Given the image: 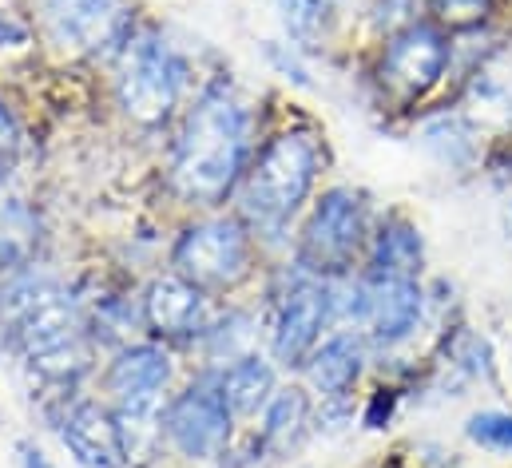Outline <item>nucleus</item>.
Segmentation results:
<instances>
[{
    "label": "nucleus",
    "instance_id": "nucleus-24",
    "mask_svg": "<svg viewBox=\"0 0 512 468\" xmlns=\"http://www.w3.org/2000/svg\"><path fill=\"white\" fill-rule=\"evenodd\" d=\"M16 155H20V127H16V116L0 104V175L16 163Z\"/></svg>",
    "mask_w": 512,
    "mask_h": 468
},
{
    "label": "nucleus",
    "instance_id": "nucleus-23",
    "mask_svg": "<svg viewBox=\"0 0 512 468\" xmlns=\"http://www.w3.org/2000/svg\"><path fill=\"white\" fill-rule=\"evenodd\" d=\"M489 8H493V0H433L437 20L449 28H473L489 16Z\"/></svg>",
    "mask_w": 512,
    "mask_h": 468
},
{
    "label": "nucleus",
    "instance_id": "nucleus-21",
    "mask_svg": "<svg viewBox=\"0 0 512 468\" xmlns=\"http://www.w3.org/2000/svg\"><path fill=\"white\" fill-rule=\"evenodd\" d=\"M338 8H342V0H282V12H286L290 32L302 36V40L322 36L334 24Z\"/></svg>",
    "mask_w": 512,
    "mask_h": 468
},
{
    "label": "nucleus",
    "instance_id": "nucleus-19",
    "mask_svg": "<svg viewBox=\"0 0 512 468\" xmlns=\"http://www.w3.org/2000/svg\"><path fill=\"white\" fill-rule=\"evenodd\" d=\"M306 417H310V401L302 389H282L278 397H270V409H266V429H262V445L270 453H286L302 429H306Z\"/></svg>",
    "mask_w": 512,
    "mask_h": 468
},
{
    "label": "nucleus",
    "instance_id": "nucleus-4",
    "mask_svg": "<svg viewBox=\"0 0 512 468\" xmlns=\"http://www.w3.org/2000/svg\"><path fill=\"white\" fill-rule=\"evenodd\" d=\"M179 84H183V68L167 44H159L155 36L128 40V48L120 56L116 88H120V104L131 119H139V123L167 119L179 100Z\"/></svg>",
    "mask_w": 512,
    "mask_h": 468
},
{
    "label": "nucleus",
    "instance_id": "nucleus-7",
    "mask_svg": "<svg viewBox=\"0 0 512 468\" xmlns=\"http://www.w3.org/2000/svg\"><path fill=\"white\" fill-rule=\"evenodd\" d=\"M171 377V365H167V353L155 350V346H135V350L120 353L112 373H108V385L120 401V433H124V449L135 441V433L151 429L155 425V413H159V393Z\"/></svg>",
    "mask_w": 512,
    "mask_h": 468
},
{
    "label": "nucleus",
    "instance_id": "nucleus-2",
    "mask_svg": "<svg viewBox=\"0 0 512 468\" xmlns=\"http://www.w3.org/2000/svg\"><path fill=\"white\" fill-rule=\"evenodd\" d=\"M247 123L227 92H207L183 123L175 147V183L187 199L215 203L243 171Z\"/></svg>",
    "mask_w": 512,
    "mask_h": 468
},
{
    "label": "nucleus",
    "instance_id": "nucleus-5",
    "mask_svg": "<svg viewBox=\"0 0 512 468\" xmlns=\"http://www.w3.org/2000/svg\"><path fill=\"white\" fill-rule=\"evenodd\" d=\"M366 238V215L362 203L350 191H330L314 207L306 234H302V262L314 274H342L354 266Z\"/></svg>",
    "mask_w": 512,
    "mask_h": 468
},
{
    "label": "nucleus",
    "instance_id": "nucleus-11",
    "mask_svg": "<svg viewBox=\"0 0 512 468\" xmlns=\"http://www.w3.org/2000/svg\"><path fill=\"white\" fill-rule=\"evenodd\" d=\"M358 314L382 346H397L417 330L421 318V286L417 278H370L358 290Z\"/></svg>",
    "mask_w": 512,
    "mask_h": 468
},
{
    "label": "nucleus",
    "instance_id": "nucleus-8",
    "mask_svg": "<svg viewBox=\"0 0 512 468\" xmlns=\"http://www.w3.org/2000/svg\"><path fill=\"white\" fill-rule=\"evenodd\" d=\"M445 60H449L445 36L437 28H425V24H409L385 48L382 84L397 100H417L441 80Z\"/></svg>",
    "mask_w": 512,
    "mask_h": 468
},
{
    "label": "nucleus",
    "instance_id": "nucleus-9",
    "mask_svg": "<svg viewBox=\"0 0 512 468\" xmlns=\"http://www.w3.org/2000/svg\"><path fill=\"white\" fill-rule=\"evenodd\" d=\"M163 425L187 457H215L231 437V405L219 385H191L167 409Z\"/></svg>",
    "mask_w": 512,
    "mask_h": 468
},
{
    "label": "nucleus",
    "instance_id": "nucleus-13",
    "mask_svg": "<svg viewBox=\"0 0 512 468\" xmlns=\"http://www.w3.org/2000/svg\"><path fill=\"white\" fill-rule=\"evenodd\" d=\"M64 445L72 449V457L84 468H120L124 457H128L120 421L104 405H96V401H84V405H76L68 413Z\"/></svg>",
    "mask_w": 512,
    "mask_h": 468
},
{
    "label": "nucleus",
    "instance_id": "nucleus-1",
    "mask_svg": "<svg viewBox=\"0 0 512 468\" xmlns=\"http://www.w3.org/2000/svg\"><path fill=\"white\" fill-rule=\"evenodd\" d=\"M0 326L48 377H72L88 361L80 310L48 274H20L0 290Z\"/></svg>",
    "mask_w": 512,
    "mask_h": 468
},
{
    "label": "nucleus",
    "instance_id": "nucleus-22",
    "mask_svg": "<svg viewBox=\"0 0 512 468\" xmlns=\"http://www.w3.org/2000/svg\"><path fill=\"white\" fill-rule=\"evenodd\" d=\"M465 433H469V441H477L481 449L512 457V413H497V409H493V413H477V417H469Z\"/></svg>",
    "mask_w": 512,
    "mask_h": 468
},
{
    "label": "nucleus",
    "instance_id": "nucleus-17",
    "mask_svg": "<svg viewBox=\"0 0 512 468\" xmlns=\"http://www.w3.org/2000/svg\"><path fill=\"white\" fill-rule=\"evenodd\" d=\"M219 389H223V397H227L231 413L251 417V413H258L262 405H270L274 373H270V365H266V361H258V357H243V361H235V365L223 373Z\"/></svg>",
    "mask_w": 512,
    "mask_h": 468
},
{
    "label": "nucleus",
    "instance_id": "nucleus-10",
    "mask_svg": "<svg viewBox=\"0 0 512 468\" xmlns=\"http://www.w3.org/2000/svg\"><path fill=\"white\" fill-rule=\"evenodd\" d=\"M330 310H334V294L322 278H302L286 290L282 298V310H278V326H274V357L282 365H302L318 338H322V326L330 322Z\"/></svg>",
    "mask_w": 512,
    "mask_h": 468
},
{
    "label": "nucleus",
    "instance_id": "nucleus-18",
    "mask_svg": "<svg viewBox=\"0 0 512 468\" xmlns=\"http://www.w3.org/2000/svg\"><path fill=\"white\" fill-rule=\"evenodd\" d=\"M473 104L485 116L512 119V52H493L477 72H473V88H469Z\"/></svg>",
    "mask_w": 512,
    "mask_h": 468
},
{
    "label": "nucleus",
    "instance_id": "nucleus-20",
    "mask_svg": "<svg viewBox=\"0 0 512 468\" xmlns=\"http://www.w3.org/2000/svg\"><path fill=\"white\" fill-rule=\"evenodd\" d=\"M36 250V219L32 211L0 191V266H20Z\"/></svg>",
    "mask_w": 512,
    "mask_h": 468
},
{
    "label": "nucleus",
    "instance_id": "nucleus-16",
    "mask_svg": "<svg viewBox=\"0 0 512 468\" xmlns=\"http://www.w3.org/2000/svg\"><path fill=\"white\" fill-rule=\"evenodd\" d=\"M421 270V238L409 223H389L374 238L370 278H417Z\"/></svg>",
    "mask_w": 512,
    "mask_h": 468
},
{
    "label": "nucleus",
    "instance_id": "nucleus-12",
    "mask_svg": "<svg viewBox=\"0 0 512 468\" xmlns=\"http://www.w3.org/2000/svg\"><path fill=\"white\" fill-rule=\"evenodd\" d=\"M56 36L80 52H100L116 44L124 28V0H44Z\"/></svg>",
    "mask_w": 512,
    "mask_h": 468
},
{
    "label": "nucleus",
    "instance_id": "nucleus-25",
    "mask_svg": "<svg viewBox=\"0 0 512 468\" xmlns=\"http://www.w3.org/2000/svg\"><path fill=\"white\" fill-rule=\"evenodd\" d=\"M24 468H52L44 461V453H36V449H24Z\"/></svg>",
    "mask_w": 512,
    "mask_h": 468
},
{
    "label": "nucleus",
    "instance_id": "nucleus-3",
    "mask_svg": "<svg viewBox=\"0 0 512 468\" xmlns=\"http://www.w3.org/2000/svg\"><path fill=\"white\" fill-rule=\"evenodd\" d=\"M314 175H318V143L302 131L278 135L247 175L243 187L247 215L258 227H282L310 195Z\"/></svg>",
    "mask_w": 512,
    "mask_h": 468
},
{
    "label": "nucleus",
    "instance_id": "nucleus-6",
    "mask_svg": "<svg viewBox=\"0 0 512 468\" xmlns=\"http://www.w3.org/2000/svg\"><path fill=\"white\" fill-rule=\"evenodd\" d=\"M251 258V242L247 231L231 219H215V223H199L179 238L175 246V266L187 282H195L199 290H215V286H231L235 278H243Z\"/></svg>",
    "mask_w": 512,
    "mask_h": 468
},
{
    "label": "nucleus",
    "instance_id": "nucleus-15",
    "mask_svg": "<svg viewBox=\"0 0 512 468\" xmlns=\"http://www.w3.org/2000/svg\"><path fill=\"white\" fill-rule=\"evenodd\" d=\"M306 365H310L314 389H322L326 397H342L358 381V373H362V342L354 334H338V338H330L322 350L314 353Z\"/></svg>",
    "mask_w": 512,
    "mask_h": 468
},
{
    "label": "nucleus",
    "instance_id": "nucleus-14",
    "mask_svg": "<svg viewBox=\"0 0 512 468\" xmlns=\"http://www.w3.org/2000/svg\"><path fill=\"white\" fill-rule=\"evenodd\" d=\"M147 326L163 338H187L203 326V290L183 274H163L143 298Z\"/></svg>",
    "mask_w": 512,
    "mask_h": 468
}]
</instances>
